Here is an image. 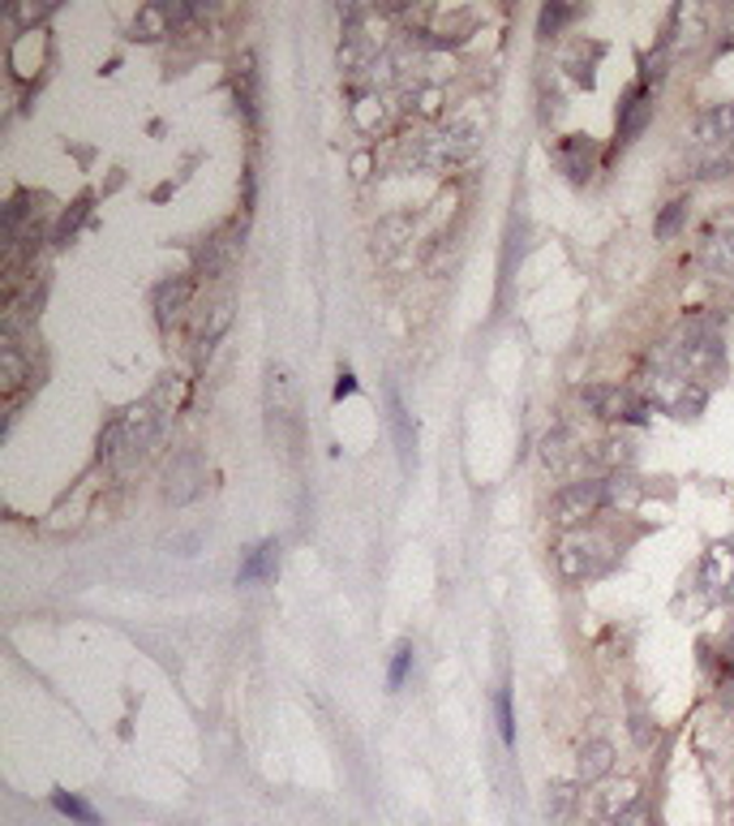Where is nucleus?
<instances>
[{
	"label": "nucleus",
	"mask_w": 734,
	"mask_h": 826,
	"mask_svg": "<svg viewBox=\"0 0 734 826\" xmlns=\"http://www.w3.org/2000/svg\"><path fill=\"white\" fill-rule=\"evenodd\" d=\"M554 565H558V577L567 585H585L597 572H606V568L614 565V543L601 529H572L554 547Z\"/></svg>",
	"instance_id": "f257e3e1"
},
{
	"label": "nucleus",
	"mask_w": 734,
	"mask_h": 826,
	"mask_svg": "<svg viewBox=\"0 0 734 826\" xmlns=\"http://www.w3.org/2000/svg\"><path fill=\"white\" fill-rule=\"evenodd\" d=\"M580 405L597 422H619V426H644L653 405L644 401V392L623 388V383H585L580 388Z\"/></svg>",
	"instance_id": "f03ea898"
},
{
	"label": "nucleus",
	"mask_w": 734,
	"mask_h": 826,
	"mask_svg": "<svg viewBox=\"0 0 734 826\" xmlns=\"http://www.w3.org/2000/svg\"><path fill=\"white\" fill-rule=\"evenodd\" d=\"M606 513V495H601V478H572L554 491L550 500V516L563 529H585L588 516Z\"/></svg>",
	"instance_id": "7ed1b4c3"
},
{
	"label": "nucleus",
	"mask_w": 734,
	"mask_h": 826,
	"mask_svg": "<svg viewBox=\"0 0 734 826\" xmlns=\"http://www.w3.org/2000/svg\"><path fill=\"white\" fill-rule=\"evenodd\" d=\"M473 152H477V125L473 121H451L447 130H434L430 138H421V164H430V168H451Z\"/></svg>",
	"instance_id": "20e7f679"
},
{
	"label": "nucleus",
	"mask_w": 734,
	"mask_h": 826,
	"mask_svg": "<svg viewBox=\"0 0 734 826\" xmlns=\"http://www.w3.org/2000/svg\"><path fill=\"white\" fill-rule=\"evenodd\" d=\"M684 138L691 143V147H700V152H722V147H734V100L700 108V112L687 121Z\"/></svg>",
	"instance_id": "39448f33"
},
{
	"label": "nucleus",
	"mask_w": 734,
	"mask_h": 826,
	"mask_svg": "<svg viewBox=\"0 0 734 826\" xmlns=\"http://www.w3.org/2000/svg\"><path fill=\"white\" fill-rule=\"evenodd\" d=\"M657 91H648L644 82H632L619 100V112H614V125H619V143H636L640 134L653 125V112H657Z\"/></svg>",
	"instance_id": "423d86ee"
},
{
	"label": "nucleus",
	"mask_w": 734,
	"mask_h": 826,
	"mask_svg": "<svg viewBox=\"0 0 734 826\" xmlns=\"http://www.w3.org/2000/svg\"><path fill=\"white\" fill-rule=\"evenodd\" d=\"M734 581V547L731 543H713L704 556H700V568H696V585L709 594V599H722L731 590Z\"/></svg>",
	"instance_id": "0eeeda50"
},
{
	"label": "nucleus",
	"mask_w": 734,
	"mask_h": 826,
	"mask_svg": "<svg viewBox=\"0 0 734 826\" xmlns=\"http://www.w3.org/2000/svg\"><path fill=\"white\" fill-rule=\"evenodd\" d=\"M237 250H241V233H237V224L219 228V233H215V237H206V246L197 250L194 276H202V280H215V276H224V271H228V263L237 258Z\"/></svg>",
	"instance_id": "6e6552de"
},
{
	"label": "nucleus",
	"mask_w": 734,
	"mask_h": 826,
	"mask_svg": "<svg viewBox=\"0 0 734 826\" xmlns=\"http://www.w3.org/2000/svg\"><path fill=\"white\" fill-rule=\"evenodd\" d=\"M585 465H592V469H606V473L632 469V465H636V439H632L628 431H610V435H601L597 444H588Z\"/></svg>",
	"instance_id": "1a4fd4ad"
},
{
	"label": "nucleus",
	"mask_w": 734,
	"mask_h": 826,
	"mask_svg": "<svg viewBox=\"0 0 734 826\" xmlns=\"http://www.w3.org/2000/svg\"><path fill=\"white\" fill-rule=\"evenodd\" d=\"M597 159H601V152H597V143H592L588 134H567V138H558V147H554V164H558L572 181H588V177L597 172Z\"/></svg>",
	"instance_id": "9d476101"
},
{
	"label": "nucleus",
	"mask_w": 734,
	"mask_h": 826,
	"mask_svg": "<svg viewBox=\"0 0 734 826\" xmlns=\"http://www.w3.org/2000/svg\"><path fill=\"white\" fill-rule=\"evenodd\" d=\"M601 495H606V509L610 513H636L648 495V482L632 473V469H619V473H601Z\"/></svg>",
	"instance_id": "9b49d317"
},
{
	"label": "nucleus",
	"mask_w": 734,
	"mask_h": 826,
	"mask_svg": "<svg viewBox=\"0 0 734 826\" xmlns=\"http://www.w3.org/2000/svg\"><path fill=\"white\" fill-rule=\"evenodd\" d=\"M228 327H233V302H228V298H219V302H211V306H206V314L197 319V332H194L197 361H206L211 354H215V345L228 336Z\"/></svg>",
	"instance_id": "f8f14e48"
},
{
	"label": "nucleus",
	"mask_w": 734,
	"mask_h": 826,
	"mask_svg": "<svg viewBox=\"0 0 734 826\" xmlns=\"http://www.w3.org/2000/svg\"><path fill=\"white\" fill-rule=\"evenodd\" d=\"M150 302H155V319L168 327L172 319H181V314L190 310V302H194V276H172V280H163Z\"/></svg>",
	"instance_id": "ddd939ff"
},
{
	"label": "nucleus",
	"mask_w": 734,
	"mask_h": 826,
	"mask_svg": "<svg viewBox=\"0 0 734 826\" xmlns=\"http://www.w3.org/2000/svg\"><path fill=\"white\" fill-rule=\"evenodd\" d=\"M700 267L718 280H734V228L722 233H709L704 246H700Z\"/></svg>",
	"instance_id": "4468645a"
},
{
	"label": "nucleus",
	"mask_w": 734,
	"mask_h": 826,
	"mask_svg": "<svg viewBox=\"0 0 734 826\" xmlns=\"http://www.w3.org/2000/svg\"><path fill=\"white\" fill-rule=\"evenodd\" d=\"M267 410H271V417H280V422H293L296 392H293L289 366H271V370H267Z\"/></svg>",
	"instance_id": "2eb2a0df"
},
{
	"label": "nucleus",
	"mask_w": 734,
	"mask_h": 826,
	"mask_svg": "<svg viewBox=\"0 0 734 826\" xmlns=\"http://www.w3.org/2000/svg\"><path fill=\"white\" fill-rule=\"evenodd\" d=\"M610 771H614V745L610 740H585L580 762H576L580 783H601V779H610Z\"/></svg>",
	"instance_id": "dca6fc26"
},
{
	"label": "nucleus",
	"mask_w": 734,
	"mask_h": 826,
	"mask_svg": "<svg viewBox=\"0 0 734 826\" xmlns=\"http://www.w3.org/2000/svg\"><path fill=\"white\" fill-rule=\"evenodd\" d=\"M275 572H280V543H258V547L245 551L241 568H237V581L249 585V581H267Z\"/></svg>",
	"instance_id": "f3484780"
},
{
	"label": "nucleus",
	"mask_w": 734,
	"mask_h": 826,
	"mask_svg": "<svg viewBox=\"0 0 734 826\" xmlns=\"http://www.w3.org/2000/svg\"><path fill=\"white\" fill-rule=\"evenodd\" d=\"M636 810V783L632 779H619V783H610L606 792H597V814L606 818V823H619L623 814H632Z\"/></svg>",
	"instance_id": "a211bd4d"
},
{
	"label": "nucleus",
	"mask_w": 734,
	"mask_h": 826,
	"mask_svg": "<svg viewBox=\"0 0 734 826\" xmlns=\"http://www.w3.org/2000/svg\"><path fill=\"white\" fill-rule=\"evenodd\" d=\"M233 87H237V103L245 108L249 121H258V65H253V52L237 56V74H233Z\"/></svg>",
	"instance_id": "6ab92c4d"
},
{
	"label": "nucleus",
	"mask_w": 734,
	"mask_h": 826,
	"mask_svg": "<svg viewBox=\"0 0 734 826\" xmlns=\"http://www.w3.org/2000/svg\"><path fill=\"white\" fill-rule=\"evenodd\" d=\"M687 220H691V199L679 194V199H670V203L657 211V220H653V237H657V242H675V237L687 228Z\"/></svg>",
	"instance_id": "aec40b11"
},
{
	"label": "nucleus",
	"mask_w": 734,
	"mask_h": 826,
	"mask_svg": "<svg viewBox=\"0 0 734 826\" xmlns=\"http://www.w3.org/2000/svg\"><path fill=\"white\" fill-rule=\"evenodd\" d=\"M202 482V461L197 457H177L172 469H168V495L172 500H190Z\"/></svg>",
	"instance_id": "412c9836"
},
{
	"label": "nucleus",
	"mask_w": 734,
	"mask_h": 826,
	"mask_svg": "<svg viewBox=\"0 0 734 826\" xmlns=\"http://www.w3.org/2000/svg\"><path fill=\"white\" fill-rule=\"evenodd\" d=\"M134 31L143 40H159V35H177V22H172V4H143L138 18H134Z\"/></svg>",
	"instance_id": "4be33fe9"
},
{
	"label": "nucleus",
	"mask_w": 734,
	"mask_h": 826,
	"mask_svg": "<svg viewBox=\"0 0 734 826\" xmlns=\"http://www.w3.org/2000/svg\"><path fill=\"white\" fill-rule=\"evenodd\" d=\"M0 379H4V392H18L31 379V361L13 341H4V349H0Z\"/></svg>",
	"instance_id": "5701e85b"
},
{
	"label": "nucleus",
	"mask_w": 734,
	"mask_h": 826,
	"mask_svg": "<svg viewBox=\"0 0 734 826\" xmlns=\"http://www.w3.org/2000/svg\"><path fill=\"white\" fill-rule=\"evenodd\" d=\"M696 172L691 177H700V181H718V177H731L734 172V147H722V152H704L696 164H691Z\"/></svg>",
	"instance_id": "b1692460"
},
{
	"label": "nucleus",
	"mask_w": 734,
	"mask_h": 826,
	"mask_svg": "<svg viewBox=\"0 0 734 826\" xmlns=\"http://www.w3.org/2000/svg\"><path fill=\"white\" fill-rule=\"evenodd\" d=\"M576 13L580 9H572V4H545L538 18V35L541 40H554V35H563V26L567 22H576Z\"/></svg>",
	"instance_id": "393cba45"
},
{
	"label": "nucleus",
	"mask_w": 734,
	"mask_h": 826,
	"mask_svg": "<svg viewBox=\"0 0 734 826\" xmlns=\"http://www.w3.org/2000/svg\"><path fill=\"white\" fill-rule=\"evenodd\" d=\"M52 805L60 810V814H69L74 823H82V826H103V818H99L95 810L87 805V801H78L74 792H52Z\"/></svg>",
	"instance_id": "a878e982"
},
{
	"label": "nucleus",
	"mask_w": 734,
	"mask_h": 826,
	"mask_svg": "<svg viewBox=\"0 0 734 826\" xmlns=\"http://www.w3.org/2000/svg\"><path fill=\"white\" fill-rule=\"evenodd\" d=\"M352 121H357V130L374 134L383 125V100L379 96H361V100L352 103Z\"/></svg>",
	"instance_id": "bb28decb"
},
{
	"label": "nucleus",
	"mask_w": 734,
	"mask_h": 826,
	"mask_svg": "<svg viewBox=\"0 0 734 826\" xmlns=\"http://www.w3.org/2000/svg\"><path fill=\"white\" fill-rule=\"evenodd\" d=\"M87 211H91V199H78V203L69 206L65 215H60V224H56V233H52V242H60V246H65V242H69V237L78 233V224L87 220Z\"/></svg>",
	"instance_id": "cd10ccee"
},
{
	"label": "nucleus",
	"mask_w": 734,
	"mask_h": 826,
	"mask_svg": "<svg viewBox=\"0 0 734 826\" xmlns=\"http://www.w3.org/2000/svg\"><path fill=\"white\" fill-rule=\"evenodd\" d=\"M181 392H185L181 379H177V375H163V383L150 392V405H155L159 413H172L177 410V401H181Z\"/></svg>",
	"instance_id": "c85d7f7f"
},
{
	"label": "nucleus",
	"mask_w": 734,
	"mask_h": 826,
	"mask_svg": "<svg viewBox=\"0 0 734 826\" xmlns=\"http://www.w3.org/2000/svg\"><path fill=\"white\" fill-rule=\"evenodd\" d=\"M494 715H498V736H502V745H516V715H511V693H507V689L494 697Z\"/></svg>",
	"instance_id": "c756f323"
},
{
	"label": "nucleus",
	"mask_w": 734,
	"mask_h": 826,
	"mask_svg": "<svg viewBox=\"0 0 734 826\" xmlns=\"http://www.w3.org/2000/svg\"><path fill=\"white\" fill-rule=\"evenodd\" d=\"M572 805H576V792H572V783H554V792H550V814H554V823H567Z\"/></svg>",
	"instance_id": "7c9ffc66"
},
{
	"label": "nucleus",
	"mask_w": 734,
	"mask_h": 826,
	"mask_svg": "<svg viewBox=\"0 0 734 826\" xmlns=\"http://www.w3.org/2000/svg\"><path fill=\"white\" fill-rule=\"evenodd\" d=\"M408 668H413V646H408V641H399V646H395L392 671H387V684H392V689H399V684H404V676H408Z\"/></svg>",
	"instance_id": "2f4dec72"
},
{
	"label": "nucleus",
	"mask_w": 734,
	"mask_h": 826,
	"mask_svg": "<svg viewBox=\"0 0 734 826\" xmlns=\"http://www.w3.org/2000/svg\"><path fill=\"white\" fill-rule=\"evenodd\" d=\"M413 100H417V112H421V116H434L442 103V87H421Z\"/></svg>",
	"instance_id": "473e14b6"
},
{
	"label": "nucleus",
	"mask_w": 734,
	"mask_h": 826,
	"mask_svg": "<svg viewBox=\"0 0 734 826\" xmlns=\"http://www.w3.org/2000/svg\"><path fill=\"white\" fill-rule=\"evenodd\" d=\"M632 736H636L640 749H648V745L657 740V727L648 723V715H640V711H636V715H632Z\"/></svg>",
	"instance_id": "72a5a7b5"
},
{
	"label": "nucleus",
	"mask_w": 734,
	"mask_h": 826,
	"mask_svg": "<svg viewBox=\"0 0 734 826\" xmlns=\"http://www.w3.org/2000/svg\"><path fill=\"white\" fill-rule=\"evenodd\" d=\"M44 13H48V9H31V4H13V9H9V18H18V22H39Z\"/></svg>",
	"instance_id": "f704fd0d"
},
{
	"label": "nucleus",
	"mask_w": 734,
	"mask_h": 826,
	"mask_svg": "<svg viewBox=\"0 0 734 826\" xmlns=\"http://www.w3.org/2000/svg\"><path fill=\"white\" fill-rule=\"evenodd\" d=\"M352 392H357V383H352V375L343 370V375H340V383H336V401H343V397H352Z\"/></svg>",
	"instance_id": "c9c22d12"
}]
</instances>
